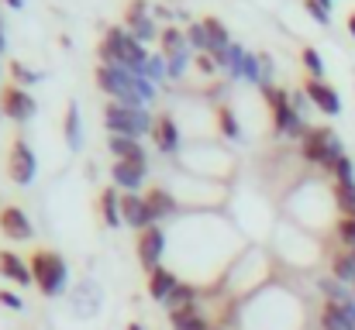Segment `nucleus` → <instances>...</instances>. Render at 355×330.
Segmentation results:
<instances>
[{"label":"nucleus","instance_id":"39","mask_svg":"<svg viewBox=\"0 0 355 330\" xmlns=\"http://www.w3.org/2000/svg\"><path fill=\"white\" fill-rule=\"evenodd\" d=\"M349 31H352V38H355V10L349 14Z\"/></svg>","mask_w":355,"mask_h":330},{"label":"nucleus","instance_id":"23","mask_svg":"<svg viewBox=\"0 0 355 330\" xmlns=\"http://www.w3.org/2000/svg\"><path fill=\"white\" fill-rule=\"evenodd\" d=\"M321 327L324 330H355V324L345 317V310L338 306V303H324V310H321Z\"/></svg>","mask_w":355,"mask_h":330},{"label":"nucleus","instance_id":"3","mask_svg":"<svg viewBox=\"0 0 355 330\" xmlns=\"http://www.w3.org/2000/svg\"><path fill=\"white\" fill-rule=\"evenodd\" d=\"M300 155H304L307 162H314V165L331 169L345 152H342L338 134H331L328 127H307V131H304V138H300Z\"/></svg>","mask_w":355,"mask_h":330},{"label":"nucleus","instance_id":"7","mask_svg":"<svg viewBox=\"0 0 355 330\" xmlns=\"http://www.w3.org/2000/svg\"><path fill=\"white\" fill-rule=\"evenodd\" d=\"M162 251H166V234H162V227H145V230H138V262H141V268H159V258H162Z\"/></svg>","mask_w":355,"mask_h":330},{"label":"nucleus","instance_id":"2","mask_svg":"<svg viewBox=\"0 0 355 330\" xmlns=\"http://www.w3.org/2000/svg\"><path fill=\"white\" fill-rule=\"evenodd\" d=\"M262 93L269 100V110H272V131L276 134H286V138H304V120H300V110L290 104V93L272 86L269 80L262 83Z\"/></svg>","mask_w":355,"mask_h":330},{"label":"nucleus","instance_id":"41","mask_svg":"<svg viewBox=\"0 0 355 330\" xmlns=\"http://www.w3.org/2000/svg\"><path fill=\"white\" fill-rule=\"evenodd\" d=\"M321 3H331V0H321Z\"/></svg>","mask_w":355,"mask_h":330},{"label":"nucleus","instance_id":"28","mask_svg":"<svg viewBox=\"0 0 355 330\" xmlns=\"http://www.w3.org/2000/svg\"><path fill=\"white\" fill-rule=\"evenodd\" d=\"M218 127H221V134H228V138H238V134H241L232 107H218Z\"/></svg>","mask_w":355,"mask_h":330},{"label":"nucleus","instance_id":"40","mask_svg":"<svg viewBox=\"0 0 355 330\" xmlns=\"http://www.w3.org/2000/svg\"><path fill=\"white\" fill-rule=\"evenodd\" d=\"M128 330H141V327H138V324H128Z\"/></svg>","mask_w":355,"mask_h":330},{"label":"nucleus","instance_id":"9","mask_svg":"<svg viewBox=\"0 0 355 330\" xmlns=\"http://www.w3.org/2000/svg\"><path fill=\"white\" fill-rule=\"evenodd\" d=\"M121 217H124L128 227H135V230H145V227L155 223L148 203H145V196H138V193H124V196H121Z\"/></svg>","mask_w":355,"mask_h":330},{"label":"nucleus","instance_id":"42","mask_svg":"<svg viewBox=\"0 0 355 330\" xmlns=\"http://www.w3.org/2000/svg\"><path fill=\"white\" fill-rule=\"evenodd\" d=\"M211 330H214V327H211Z\"/></svg>","mask_w":355,"mask_h":330},{"label":"nucleus","instance_id":"6","mask_svg":"<svg viewBox=\"0 0 355 330\" xmlns=\"http://www.w3.org/2000/svg\"><path fill=\"white\" fill-rule=\"evenodd\" d=\"M0 113H7L10 120H28L38 113V104L28 90H21V83H7L0 90Z\"/></svg>","mask_w":355,"mask_h":330},{"label":"nucleus","instance_id":"14","mask_svg":"<svg viewBox=\"0 0 355 330\" xmlns=\"http://www.w3.org/2000/svg\"><path fill=\"white\" fill-rule=\"evenodd\" d=\"M176 286H180V279H176L169 268H162V265H159V268H152V272H148V296H152V300L166 303V300L173 296V289H176Z\"/></svg>","mask_w":355,"mask_h":330},{"label":"nucleus","instance_id":"8","mask_svg":"<svg viewBox=\"0 0 355 330\" xmlns=\"http://www.w3.org/2000/svg\"><path fill=\"white\" fill-rule=\"evenodd\" d=\"M304 93L311 97V104L321 110V113H328V117H338V113H342V97H338L324 80L307 76V80H304Z\"/></svg>","mask_w":355,"mask_h":330},{"label":"nucleus","instance_id":"19","mask_svg":"<svg viewBox=\"0 0 355 330\" xmlns=\"http://www.w3.org/2000/svg\"><path fill=\"white\" fill-rule=\"evenodd\" d=\"M62 127H66V145L76 152L80 145H83V127H80V104L76 100H69L66 104V120H62Z\"/></svg>","mask_w":355,"mask_h":330},{"label":"nucleus","instance_id":"26","mask_svg":"<svg viewBox=\"0 0 355 330\" xmlns=\"http://www.w3.org/2000/svg\"><path fill=\"white\" fill-rule=\"evenodd\" d=\"M300 62H304V69H307V76H314V80H321V76H324V62H321V55H318V48H311V45H304V48H300Z\"/></svg>","mask_w":355,"mask_h":330},{"label":"nucleus","instance_id":"13","mask_svg":"<svg viewBox=\"0 0 355 330\" xmlns=\"http://www.w3.org/2000/svg\"><path fill=\"white\" fill-rule=\"evenodd\" d=\"M107 148H111V155H114L118 162H148V155H145V148H141V141H138V138L111 134Z\"/></svg>","mask_w":355,"mask_h":330},{"label":"nucleus","instance_id":"16","mask_svg":"<svg viewBox=\"0 0 355 330\" xmlns=\"http://www.w3.org/2000/svg\"><path fill=\"white\" fill-rule=\"evenodd\" d=\"M0 275H3V279H10V282H17V286L35 282V279H31V268H28L14 251H0Z\"/></svg>","mask_w":355,"mask_h":330},{"label":"nucleus","instance_id":"34","mask_svg":"<svg viewBox=\"0 0 355 330\" xmlns=\"http://www.w3.org/2000/svg\"><path fill=\"white\" fill-rule=\"evenodd\" d=\"M135 90H138V97H141L145 104L155 97V86H152V80H145V76H135Z\"/></svg>","mask_w":355,"mask_h":330},{"label":"nucleus","instance_id":"31","mask_svg":"<svg viewBox=\"0 0 355 330\" xmlns=\"http://www.w3.org/2000/svg\"><path fill=\"white\" fill-rule=\"evenodd\" d=\"M304 7H307V14H311L314 21H321V24H328V21H331L328 3H321V0H304Z\"/></svg>","mask_w":355,"mask_h":330},{"label":"nucleus","instance_id":"30","mask_svg":"<svg viewBox=\"0 0 355 330\" xmlns=\"http://www.w3.org/2000/svg\"><path fill=\"white\" fill-rule=\"evenodd\" d=\"M328 172L335 176V183H355V179H352V158H349V155H342V158H338Z\"/></svg>","mask_w":355,"mask_h":330},{"label":"nucleus","instance_id":"22","mask_svg":"<svg viewBox=\"0 0 355 330\" xmlns=\"http://www.w3.org/2000/svg\"><path fill=\"white\" fill-rule=\"evenodd\" d=\"M173 327L176 330H211L207 327V317L200 313V306H190V310H180V313H169Z\"/></svg>","mask_w":355,"mask_h":330},{"label":"nucleus","instance_id":"15","mask_svg":"<svg viewBox=\"0 0 355 330\" xmlns=\"http://www.w3.org/2000/svg\"><path fill=\"white\" fill-rule=\"evenodd\" d=\"M159 42H162V59L190 55V38H187V31H180V28H162V31H159Z\"/></svg>","mask_w":355,"mask_h":330},{"label":"nucleus","instance_id":"10","mask_svg":"<svg viewBox=\"0 0 355 330\" xmlns=\"http://www.w3.org/2000/svg\"><path fill=\"white\" fill-rule=\"evenodd\" d=\"M0 230H3V237H10V241H31V234H35L31 220L24 217L21 207H3V210H0Z\"/></svg>","mask_w":355,"mask_h":330},{"label":"nucleus","instance_id":"17","mask_svg":"<svg viewBox=\"0 0 355 330\" xmlns=\"http://www.w3.org/2000/svg\"><path fill=\"white\" fill-rule=\"evenodd\" d=\"M145 203H148V210H152V217L155 220L173 217V214H176V200H173V193H169V190H162V186L145 190Z\"/></svg>","mask_w":355,"mask_h":330},{"label":"nucleus","instance_id":"12","mask_svg":"<svg viewBox=\"0 0 355 330\" xmlns=\"http://www.w3.org/2000/svg\"><path fill=\"white\" fill-rule=\"evenodd\" d=\"M145 172H148V162H114L111 176H114V186L135 193L141 183H145Z\"/></svg>","mask_w":355,"mask_h":330},{"label":"nucleus","instance_id":"37","mask_svg":"<svg viewBox=\"0 0 355 330\" xmlns=\"http://www.w3.org/2000/svg\"><path fill=\"white\" fill-rule=\"evenodd\" d=\"M0 306H7V310H21L24 303H21L14 293H7V289H3V293H0Z\"/></svg>","mask_w":355,"mask_h":330},{"label":"nucleus","instance_id":"27","mask_svg":"<svg viewBox=\"0 0 355 330\" xmlns=\"http://www.w3.org/2000/svg\"><path fill=\"white\" fill-rule=\"evenodd\" d=\"M141 21H148V0H128V7H124V24L135 28V24H141Z\"/></svg>","mask_w":355,"mask_h":330},{"label":"nucleus","instance_id":"18","mask_svg":"<svg viewBox=\"0 0 355 330\" xmlns=\"http://www.w3.org/2000/svg\"><path fill=\"white\" fill-rule=\"evenodd\" d=\"M200 24H204V31H207V42H211V52H207V55H221V52L232 45V38H228V28H225L218 17H204Z\"/></svg>","mask_w":355,"mask_h":330},{"label":"nucleus","instance_id":"36","mask_svg":"<svg viewBox=\"0 0 355 330\" xmlns=\"http://www.w3.org/2000/svg\"><path fill=\"white\" fill-rule=\"evenodd\" d=\"M7 66H10V73H14V76H17L21 83H35V80H38V76H35V73H28V69H24V66H21L17 59H10Z\"/></svg>","mask_w":355,"mask_h":330},{"label":"nucleus","instance_id":"24","mask_svg":"<svg viewBox=\"0 0 355 330\" xmlns=\"http://www.w3.org/2000/svg\"><path fill=\"white\" fill-rule=\"evenodd\" d=\"M166 306H169V313H180V310L197 306V289H193V286H187V282H180V286L173 289V296L166 300Z\"/></svg>","mask_w":355,"mask_h":330},{"label":"nucleus","instance_id":"29","mask_svg":"<svg viewBox=\"0 0 355 330\" xmlns=\"http://www.w3.org/2000/svg\"><path fill=\"white\" fill-rule=\"evenodd\" d=\"M187 38H190V45H193L197 52H211V42H207V31H204V24H200V21L187 28Z\"/></svg>","mask_w":355,"mask_h":330},{"label":"nucleus","instance_id":"25","mask_svg":"<svg viewBox=\"0 0 355 330\" xmlns=\"http://www.w3.org/2000/svg\"><path fill=\"white\" fill-rule=\"evenodd\" d=\"M331 196H335V207L342 217H355V183H335Z\"/></svg>","mask_w":355,"mask_h":330},{"label":"nucleus","instance_id":"1","mask_svg":"<svg viewBox=\"0 0 355 330\" xmlns=\"http://www.w3.org/2000/svg\"><path fill=\"white\" fill-rule=\"evenodd\" d=\"M28 268H31L35 286H38L45 296H59V293L66 289V275H69V272H66L62 255H55V251H49V248H38V251H31Z\"/></svg>","mask_w":355,"mask_h":330},{"label":"nucleus","instance_id":"32","mask_svg":"<svg viewBox=\"0 0 355 330\" xmlns=\"http://www.w3.org/2000/svg\"><path fill=\"white\" fill-rule=\"evenodd\" d=\"M338 237L345 241V248H355V217L338 220Z\"/></svg>","mask_w":355,"mask_h":330},{"label":"nucleus","instance_id":"21","mask_svg":"<svg viewBox=\"0 0 355 330\" xmlns=\"http://www.w3.org/2000/svg\"><path fill=\"white\" fill-rule=\"evenodd\" d=\"M101 214H104V223H107V227L124 223V217H121V196L114 186H107V190L101 193Z\"/></svg>","mask_w":355,"mask_h":330},{"label":"nucleus","instance_id":"35","mask_svg":"<svg viewBox=\"0 0 355 330\" xmlns=\"http://www.w3.org/2000/svg\"><path fill=\"white\" fill-rule=\"evenodd\" d=\"M162 73H166V66H162V55H159V59H148V62H145V73H141V76H145V80H159Z\"/></svg>","mask_w":355,"mask_h":330},{"label":"nucleus","instance_id":"5","mask_svg":"<svg viewBox=\"0 0 355 330\" xmlns=\"http://www.w3.org/2000/svg\"><path fill=\"white\" fill-rule=\"evenodd\" d=\"M38 176V158L35 152L28 148L24 138H14L10 141V152H7V179L17 183V186H31Z\"/></svg>","mask_w":355,"mask_h":330},{"label":"nucleus","instance_id":"38","mask_svg":"<svg viewBox=\"0 0 355 330\" xmlns=\"http://www.w3.org/2000/svg\"><path fill=\"white\" fill-rule=\"evenodd\" d=\"M3 3H7V7H14V10H21V7H24V0H3Z\"/></svg>","mask_w":355,"mask_h":330},{"label":"nucleus","instance_id":"20","mask_svg":"<svg viewBox=\"0 0 355 330\" xmlns=\"http://www.w3.org/2000/svg\"><path fill=\"white\" fill-rule=\"evenodd\" d=\"M331 272H335L338 282L355 286V248H345V251H338V255L331 258Z\"/></svg>","mask_w":355,"mask_h":330},{"label":"nucleus","instance_id":"4","mask_svg":"<svg viewBox=\"0 0 355 330\" xmlns=\"http://www.w3.org/2000/svg\"><path fill=\"white\" fill-rule=\"evenodd\" d=\"M104 124L111 134H124V138H141L145 131H152V117L145 113V107H128V104H118L111 100L107 110H104Z\"/></svg>","mask_w":355,"mask_h":330},{"label":"nucleus","instance_id":"11","mask_svg":"<svg viewBox=\"0 0 355 330\" xmlns=\"http://www.w3.org/2000/svg\"><path fill=\"white\" fill-rule=\"evenodd\" d=\"M152 141H155V148L166 152V155L180 148V127H176L173 113H159V117H155V124H152Z\"/></svg>","mask_w":355,"mask_h":330},{"label":"nucleus","instance_id":"33","mask_svg":"<svg viewBox=\"0 0 355 330\" xmlns=\"http://www.w3.org/2000/svg\"><path fill=\"white\" fill-rule=\"evenodd\" d=\"M131 35H135L138 42H152L159 31H155V24H152V21H141V24H135V28H131Z\"/></svg>","mask_w":355,"mask_h":330}]
</instances>
